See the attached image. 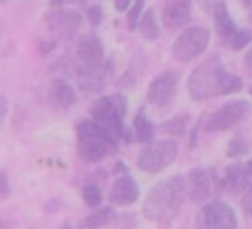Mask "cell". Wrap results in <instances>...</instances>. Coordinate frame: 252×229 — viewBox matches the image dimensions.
Listing matches in <instances>:
<instances>
[{
    "mask_svg": "<svg viewBox=\"0 0 252 229\" xmlns=\"http://www.w3.org/2000/svg\"><path fill=\"white\" fill-rule=\"evenodd\" d=\"M252 186V177L249 174L247 164L245 162H233L224 169L223 179H221V188L228 191V193L240 195Z\"/></svg>",
    "mask_w": 252,
    "mask_h": 229,
    "instance_id": "4fadbf2b",
    "label": "cell"
},
{
    "mask_svg": "<svg viewBox=\"0 0 252 229\" xmlns=\"http://www.w3.org/2000/svg\"><path fill=\"white\" fill-rule=\"evenodd\" d=\"M187 198V183L185 176L176 174V176L166 177L159 181L158 184L151 188L144 200V212L145 219L154 222H169L180 214Z\"/></svg>",
    "mask_w": 252,
    "mask_h": 229,
    "instance_id": "7a4b0ae2",
    "label": "cell"
},
{
    "mask_svg": "<svg viewBox=\"0 0 252 229\" xmlns=\"http://www.w3.org/2000/svg\"><path fill=\"white\" fill-rule=\"evenodd\" d=\"M192 18V0H166L161 12V21L164 28H182Z\"/></svg>",
    "mask_w": 252,
    "mask_h": 229,
    "instance_id": "5bb4252c",
    "label": "cell"
},
{
    "mask_svg": "<svg viewBox=\"0 0 252 229\" xmlns=\"http://www.w3.org/2000/svg\"><path fill=\"white\" fill-rule=\"evenodd\" d=\"M178 157V145L173 140H158L147 143L137 157V167L147 174H158L169 167Z\"/></svg>",
    "mask_w": 252,
    "mask_h": 229,
    "instance_id": "5b68a950",
    "label": "cell"
},
{
    "mask_svg": "<svg viewBox=\"0 0 252 229\" xmlns=\"http://www.w3.org/2000/svg\"><path fill=\"white\" fill-rule=\"evenodd\" d=\"M244 83L238 76L231 74L221 64L218 57H211L206 62L197 66L189 76V93L192 100L202 102L220 95H230L242 90Z\"/></svg>",
    "mask_w": 252,
    "mask_h": 229,
    "instance_id": "6da1fadb",
    "label": "cell"
},
{
    "mask_svg": "<svg viewBox=\"0 0 252 229\" xmlns=\"http://www.w3.org/2000/svg\"><path fill=\"white\" fill-rule=\"evenodd\" d=\"M11 195V183L4 167H0V198H7Z\"/></svg>",
    "mask_w": 252,
    "mask_h": 229,
    "instance_id": "f1b7e54d",
    "label": "cell"
},
{
    "mask_svg": "<svg viewBox=\"0 0 252 229\" xmlns=\"http://www.w3.org/2000/svg\"><path fill=\"white\" fill-rule=\"evenodd\" d=\"M213 12V19H214V26H216V31L220 35V38L223 40L224 43H228L231 40V36L237 33V25L231 19L230 11H228V5L224 0H218L216 4L211 9Z\"/></svg>",
    "mask_w": 252,
    "mask_h": 229,
    "instance_id": "2e32d148",
    "label": "cell"
},
{
    "mask_svg": "<svg viewBox=\"0 0 252 229\" xmlns=\"http://www.w3.org/2000/svg\"><path fill=\"white\" fill-rule=\"evenodd\" d=\"M144 7H145V0H133L130 11H128V28L130 29H137L138 21H140L142 14H144Z\"/></svg>",
    "mask_w": 252,
    "mask_h": 229,
    "instance_id": "484cf974",
    "label": "cell"
},
{
    "mask_svg": "<svg viewBox=\"0 0 252 229\" xmlns=\"http://www.w3.org/2000/svg\"><path fill=\"white\" fill-rule=\"evenodd\" d=\"M78 152L85 162H100L118 148V142L94 119H85L76 126Z\"/></svg>",
    "mask_w": 252,
    "mask_h": 229,
    "instance_id": "277c9868",
    "label": "cell"
},
{
    "mask_svg": "<svg viewBox=\"0 0 252 229\" xmlns=\"http://www.w3.org/2000/svg\"><path fill=\"white\" fill-rule=\"evenodd\" d=\"M76 73V83L83 93H100L107 83V64L98 67L92 66H78L74 69Z\"/></svg>",
    "mask_w": 252,
    "mask_h": 229,
    "instance_id": "7c38bea8",
    "label": "cell"
},
{
    "mask_svg": "<svg viewBox=\"0 0 252 229\" xmlns=\"http://www.w3.org/2000/svg\"><path fill=\"white\" fill-rule=\"evenodd\" d=\"M244 2H245V9H247L249 19L252 21V0H244Z\"/></svg>",
    "mask_w": 252,
    "mask_h": 229,
    "instance_id": "d590c367",
    "label": "cell"
},
{
    "mask_svg": "<svg viewBox=\"0 0 252 229\" xmlns=\"http://www.w3.org/2000/svg\"><path fill=\"white\" fill-rule=\"evenodd\" d=\"M140 198V188L138 183L135 181L133 176L130 174H121L114 179L109 193V200L116 207H128L133 205L135 201Z\"/></svg>",
    "mask_w": 252,
    "mask_h": 229,
    "instance_id": "8fae6325",
    "label": "cell"
},
{
    "mask_svg": "<svg viewBox=\"0 0 252 229\" xmlns=\"http://www.w3.org/2000/svg\"><path fill=\"white\" fill-rule=\"evenodd\" d=\"M252 43V29L249 28H238L237 33L231 36V40L228 42V45L231 47V50H244L245 47H249Z\"/></svg>",
    "mask_w": 252,
    "mask_h": 229,
    "instance_id": "d4e9b609",
    "label": "cell"
},
{
    "mask_svg": "<svg viewBox=\"0 0 252 229\" xmlns=\"http://www.w3.org/2000/svg\"><path fill=\"white\" fill-rule=\"evenodd\" d=\"M128 112V102L125 95H104L97 98L90 107V115L98 126L105 129L116 142H130L131 136L128 135V129L125 126V117Z\"/></svg>",
    "mask_w": 252,
    "mask_h": 229,
    "instance_id": "3957f363",
    "label": "cell"
},
{
    "mask_svg": "<svg viewBox=\"0 0 252 229\" xmlns=\"http://www.w3.org/2000/svg\"><path fill=\"white\" fill-rule=\"evenodd\" d=\"M249 93H251V97H252V85L249 86Z\"/></svg>",
    "mask_w": 252,
    "mask_h": 229,
    "instance_id": "74e56055",
    "label": "cell"
},
{
    "mask_svg": "<svg viewBox=\"0 0 252 229\" xmlns=\"http://www.w3.org/2000/svg\"><path fill=\"white\" fill-rule=\"evenodd\" d=\"M49 26L54 31L61 33V35H74L80 28V14L78 12H64L61 9H54V12H50L47 16Z\"/></svg>",
    "mask_w": 252,
    "mask_h": 229,
    "instance_id": "e0dca14e",
    "label": "cell"
},
{
    "mask_svg": "<svg viewBox=\"0 0 252 229\" xmlns=\"http://www.w3.org/2000/svg\"><path fill=\"white\" fill-rule=\"evenodd\" d=\"M211 42V31L202 26H189L175 38L171 47L173 57L178 62H192L207 49Z\"/></svg>",
    "mask_w": 252,
    "mask_h": 229,
    "instance_id": "8992f818",
    "label": "cell"
},
{
    "mask_svg": "<svg viewBox=\"0 0 252 229\" xmlns=\"http://www.w3.org/2000/svg\"><path fill=\"white\" fill-rule=\"evenodd\" d=\"M137 29L140 31L142 38L149 40V42H154L161 36V29H159L158 19H156V12L154 9H147V11L142 14L140 21H138Z\"/></svg>",
    "mask_w": 252,
    "mask_h": 229,
    "instance_id": "ffe728a7",
    "label": "cell"
},
{
    "mask_svg": "<svg viewBox=\"0 0 252 229\" xmlns=\"http://www.w3.org/2000/svg\"><path fill=\"white\" fill-rule=\"evenodd\" d=\"M251 112V104L247 100H231L221 105L218 111H214L209 117L206 119L204 129L207 133L226 131L242 122Z\"/></svg>",
    "mask_w": 252,
    "mask_h": 229,
    "instance_id": "52a82bcc",
    "label": "cell"
},
{
    "mask_svg": "<svg viewBox=\"0 0 252 229\" xmlns=\"http://www.w3.org/2000/svg\"><path fill=\"white\" fill-rule=\"evenodd\" d=\"M133 135L138 142L142 143H151L154 142V136H156V126L151 119L147 117L144 109L137 112L135 115V121H133Z\"/></svg>",
    "mask_w": 252,
    "mask_h": 229,
    "instance_id": "ac0fdd59",
    "label": "cell"
},
{
    "mask_svg": "<svg viewBox=\"0 0 252 229\" xmlns=\"http://www.w3.org/2000/svg\"><path fill=\"white\" fill-rule=\"evenodd\" d=\"M116 217V212L112 207H95V210L88 215L83 221V226L87 228H100V226H107L112 219Z\"/></svg>",
    "mask_w": 252,
    "mask_h": 229,
    "instance_id": "7402d4cb",
    "label": "cell"
},
{
    "mask_svg": "<svg viewBox=\"0 0 252 229\" xmlns=\"http://www.w3.org/2000/svg\"><path fill=\"white\" fill-rule=\"evenodd\" d=\"M242 210H244L245 217L252 219V186L242 193Z\"/></svg>",
    "mask_w": 252,
    "mask_h": 229,
    "instance_id": "83f0119b",
    "label": "cell"
},
{
    "mask_svg": "<svg viewBox=\"0 0 252 229\" xmlns=\"http://www.w3.org/2000/svg\"><path fill=\"white\" fill-rule=\"evenodd\" d=\"M218 0H199V4L202 5L204 9H207V11H211L213 9V5L216 4Z\"/></svg>",
    "mask_w": 252,
    "mask_h": 229,
    "instance_id": "e575fe53",
    "label": "cell"
},
{
    "mask_svg": "<svg viewBox=\"0 0 252 229\" xmlns=\"http://www.w3.org/2000/svg\"><path fill=\"white\" fill-rule=\"evenodd\" d=\"M247 164V169H249V174H251V177H252V160H249V162H245Z\"/></svg>",
    "mask_w": 252,
    "mask_h": 229,
    "instance_id": "8d00e7d4",
    "label": "cell"
},
{
    "mask_svg": "<svg viewBox=\"0 0 252 229\" xmlns=\"http://www.w3.org/2000/svg\"><path fill=\"white\" fill-rule=\"evenodd\" d=\"M54 47H56V42H54V40H50V42H43L42 45H40V50H42V54H49Z\"/></svg>",
    "mask_w": 252,
    "mask_h": 229,
    "instance_id": "836d02e7",
    "label": "cell"
},
{
    "mask_svg": "<svg viewBox=\"0 0 252 229\" xmlns=\"http://www.w3.org/2000/svg\"><path fill=\"white\" fill-rule=\"evenodd\" d=\"M52 93L56 102L64 109H69L76 104V91L64 78H57L52 85Z\"/></svg>",
    "mask_w": 252,
    "mask_h": 229,
    "instance_id": "d6986e66",
    "label": "cell"
},
{
    "mask_svg": "<svg viewBox=\"0 0 252 229\" xmlns=\"http://www.w3.org/2000/svg\"><path fill=\"white\" fill-rule=\"evenodd\" d=\"M187 197L193 203H204L211 198L214 190V183L211 181V174L204 167H193L187 174Z\"/></svg>",
    "mask_w": 252,
    "mask_h": 229,
    "instance_id": "30bf717a",
    "label": "cell"
},
{
    "mask_svg": "<svg viewBox=\"0 0 252 229\" xmlns=\"http://www.w3.org/2000/svg\"><path fill=\"white\" fill-rule=\"evenodd\" d=\"M87 19L92 26H98L104 19V11H102L100 5H90L87 9Z\"/></svg>",
    "mask_w": 252,
    "mask_h": 229,
    "instance_id": "4316f807",
    "label": "cell"
},
{
    "mask_svg": "<svg viewBox=\"0 0 252 229\" xmlns=\"http://www.w3.org/2000/svg\"><path fill=\"white\" fill-rule=\"evenodd\" d=\"M189 119H190L189 112H180V114L173 115V117L169 119V121L162 122V124L159 126V129H161L162 133H166V135L182 136V135H185V131H187V126H189Z\"/></svg>",
    "mask_w": 252,
    "mask_h": 229,
    "instance_id": "44dd1931",
    "label": "cell"
},
{
    "mask_svg": "<svg viewBox=\"0 0 252 229\" xmlns=\"http://www.w3.org/2000/svg\"><path fill=\"white\" fill-rule=\"evenodd\" d=\"M7 111H9V102L4 95L0 93V126H2V122H4L5 115H7Z\"/></svg>",
    "mask_w": 252,
    "mask_h": 229,
    "instance_id": "f546056e",
    "label": "cell"
},
{
    "mask_svg": "<svg viewBox=\"0 0 252 229\" xmlns=\"http://www.w3.org/2000/svg\"><path fill=\"white\" fill-rule=\"evenodd\" d=\"M249 150H251V140L245 138L244 135H235L226 146V157L228 159H238V157L245 155Z\"/></svg>",
    "mask_w": 252,
    "mask_h": 229,
    "instance_id": "603a6c76",
    "label": "cell"
},
{
    "mask_svg": "<svg viewBox=\"0 0 252 229\" xmlns=\"http://www.w3.org/2000/svg\"><path fill=\"white\" fill-rule=\"evenodd\" d=\"M81 197H83V201L88 205V207L95 208L102 203V190L98 188L97 183H87L81 190Z\"/></svg>",
    "mask_w": 252,
    "mask_h": 229,
    "instance_id": "cb8c5ba5",
    "label": "cell"
},
{
    "mask_svg": "<svg viewBox=\"0 0 252 229\" xmlns=\"http://www.w3.org/2000/svg\"><path fill=\"white\" fill-rule=\"evenodd\" d=\"M78 59L85 66L98 67L105 64L104 45L97 35H85L78 42Z\"/></svg>",
    "mask_w": 252,
    "mask_h": 229,
    "instance_id": "9a60e30c",
    "label": "cell"
},
{
    "mask_svg": "<svg viewBox=\"0 0 252 229\" xmlns=\"http://www.w3.org/2000/svg\"><path fill=\"white\" fill-rule=\"evenodd\" d=\"M244 67H245V71H247V74L252 76V47L245 52V56H244Z\"/></svg>",
    "mask_w": 252,
    "mask_h": 229,
    "instance_id": "d6a6232c",
    "label": "cell"
},
{
    "mask_svg": "<svg viewBox=\"0 0 252 229\" xmlns=\"http://www.w3.org/2000/svg\"><path fill=\"white\" fill-rule=\"evenodd\" d=\"M133 0H114V9L118 12H126L130 9V4Z\"/></svg>",
    "mask_w": 252,
    "mask_h": 229,
    "instance_id": "1f68e13d",
    "label": "cell"
},
{
    "mask_svg": "<svg viewBox=\"0 0 252 229\" xmlns=\"http://www.w3.org/2000/svg\"><path fill=\"white\" fill-rule=\"evenodd\" d=\"M5 2H7V0H0V5H2V4H5Z\"/></svg>",
    "mask_w": 252,
    "mask_h": 229,
    "instance_id": "f35d334b",
    "label": "cell"
},
{
    "mask_svg": "<svg viewBox=\"0 0 252 229\" xmlns=\"http://www.w3.org/2000/svg\"><path fill=\"white\" fill-rule=\"evenodd\" d=\"M74 2H78V0H49V5L52 9H63L66 5L74 4Z\"/></svg>",
    "mask_w": 252,
    "mask_h": 229,
    "instance_id": "4dcf8cb0",
    "label": "cell"
},
{
    "mask_svg": "<svg viewBox=\"0 0 252 229\" xmlns=\"http://www.w3.org/2000/svg\"><path fill=\"white\" fill-rule=\"evenodd\" d=\"M180 74L176 71H164L151 81L147 88V102L156 107H164L175 98L178 90Z\"/></svg>",
    "mask_w": 252,
    "mask_h": 229,
    "instance_id": "ba28073f",
    "label": "cell"
},
{
    "mask_svg": "<svg viewBox=\"0 0 252 229\" xmlns=\"http://www.w3.org/2000/svg\"><path fill=\"white\" fill-rule=\"evenodd\" d=\"M200 226L207 229H235L238 226V219L231 205L214 200L204 205L200 212Z\"/></svg>",
    "mask_w": 252,
    "mask_h": 229,
    "instance_id": "9c48e42d",
    "label": "cell"
}]
</instances>
